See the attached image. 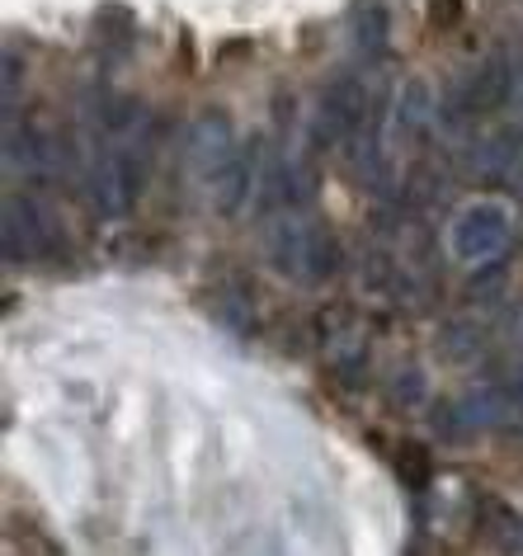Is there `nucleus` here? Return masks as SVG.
I'll return each instance as SVG.
<instances>
[{
    "label": "nucleus",
    "mask_w": 523,
    "mask_h": 556,
    "mask_svg": "<svg viewBox=\"0 0 523 556\" xmlns=\"http://www.w3.org/2000/svg\"><path fill=\"white\" fill-rule=\"evenodd\" d=\"M255 179H259V142H245V147L237 151V161H231L227 170L213 179V203H217V213H222V217H237L241 207L251 203Z\"/></svg>",
    "instance_id": "7"
},
{
    "label": "nucleus",
    "mask_w": 523,
    "mask_h": 556,
    "mask_svg": "<svg viewBox=\"0 0 523 556\" xmlns=\"http://www.w3.org/2000/svg\"><path fill=\"white\" fill-rule=\"evenodd\" d=\"M434 118H438V104H434L430 86H424L420 76H410L401 86V94H396V132H401L406 142H416V137L430 132Z\"/></svg>",
    "instance_id": "10"
},
{
    "label": "nucleus",
    "mask_w": 523,
    "mask_h": 556,
    "mask_svg": "<svg viewBox=\"0 0 523 556\" xmlns=\"http://www.w3.org/2000/svg\"><path fill=\"white\" fill-rule=\"evenodd\" d=\"M509 185H514V189H519V199H523V165H519V175L509 179Z\"/></svg>",
    "instance_id": "19"
},
{
    "label": "nucleus",
    "mask_w": 523,
    "mask_h": 556,
    "mask_svg": "<svg viewBox=\"0 0 523 556\" xmlns=\"http://www.w3.org/2000/svg\"><path fill=\"white\" fill-rule=\"evenodd\" d=\"M94 38L104 43V52L123 58V52L137 43V15L128 5H100L94 10Z\"/></svg>",
    "instance_id": "11"
},
{
    "label": "nucleus",
    "mask_w": 523,
    "mask_h": 556,
    "mask_svg": "<svg viewBox=\"0 0 523 556\" xmlns=\"http://www.w3.org/2000/svg\"><path fill=\"white\" fill-rule=\"evenodd\" d=\"M20 80H24V62L15 58V52H5V62H0V94H5V109L15 104Z\"/></svg>",
    "instance_id": "15"
},
{
    "label": "nucleus",
    "mask_w": 523,
    "mask_h": 556,
    "mask_svg": "<svg viewBox=\"0 0 523 556\" xmlns=\"http://www.w3.org/2000/svg\"><path fill=\"white\" fill-rule=\"evenodd\" d=\"M396 471L406 477V485H424V477H430V453H424L420 443H406V448L396 453Z\"/></svg>",
    "instance_id": "14"
},
{
    "label": "nucleus",
    "mask_w": 523,
    "mask_h": 556,
    "mask_svg": "<svg viewBox=\"0 0 523 556\" xmlns=\"http://www.w3.org/2000/svg\"><path fill=\"white\" fill-rule=\"evenodd\" d=\"M0 241H5V260H38L58 245V227L29 193H10L0 213Z\"/></svg>",
    "instance_id": "5"
},
{
    "label": "nucleus",
    "mask_w": 523,
    "mask_h": 556,
    "mask_svg": "<svg viewBox=\"0 0 523 556\" xmlns=\"http://www.w3.org/2000/svg\"><path fill=\"white\" fill-rule=\"evenodd\" d=\"M349 43L359 58H382L392 43V10L387 0H349Z\"/></svg>",
    "instance_id": "8"
},
{
    "label": "nucleus",
    "mask_w": 523,
    "mask_h": 556,
    "mask_svg": "<svg viewBox=\"0 0 523 556\" xmlns=\"http://www.w3.org/2000/svg\"><path fill=\"white\" fill-rule=\"evenodd\" d=\"M373 109L378 100H368V86L354 72H340L321 86V100H316V114H311V147L316 151H330L340 142H359L373 123Z\"/></svg>",
    "instance_id": "1"
},
{
    "label": "nucleus",
    "mask_w": 523,
    "mask_h": 556,
    "mask_svg": "<svg viewBox=\"0 0 523 556\" xmlns=\"http://www.w3.org/2000/svg\"><path fill=\"white\" fill-rule=\"evenodd\" d=\"M509 410H514V396H509L505 387H476V392H467V396L438 401L430 410V429L444 443H462V439L481 434V429H500L509 420Z\"/></svg>",
    "instance_id": "2"
},
{
    "label": "nucleus",
    "mask_w": 523,
    "mask_h": 556,
    "mask_svg": "<svg viewBox=\"0 0 523 556\" xmlns=\"http://www.w3.org/2000/svg\"><path fill=\"white\" fill-rule=\"evenodd\" d=\"M430 24L434 29H458L462 24V0H430Z\"/></svg>",
    "instance_id": "16"
},
{
    "label": "nucleus",
    "mask_w": 523,
    "mask_h": 556,
    "mask_svg": "<svg viewBox=\"0 0 523 556\" xmlns=\"http://www.w3.org/2000/svg\"><path fill=\"white\" fill-rule=\"evenodd\" d=\"M505 245H509V213L500 203L462 207L448 227V250L462 264H500Z\"/></svg>",
    "instance_id": "4"
},
{
    "label": "nucleus",
    "mask_w": 523,
    "mask_h": 556,
    "mask_svg": "<svg viewBox=\"0 0 523 556\" xmlns=\"http://www.w3.org/2000/svg\"><path fill=\"white\" fill-rule=\"evenodd\" d=\"M472 165L486 179H514L523 165V128H500L472 147Z\"/></svg>",
    "instance_id": "9"
},
{
    "label": "nucleus",
    "mask_w": 523,
    "mask_h": 556,
    "mask_svg": "<svg viewBox=\"0 0 523 556\" xmlns=\"http://www.w3.org/2000/svg\"><path fill=\"white\" fill-rule=\"evenodd\" d=\"M481 344H486V336H481V326H476V321H452V326L444 330V340H438V350L462 364V358L481 354Z\"/></svg>",
    "instance_id": "12"
},
{
    "label": "nucleus",
    "mask_w": 523,
    "mask_h": 556,
    "mask_svg": "<svg viewBox=\"0 0 523 556\" xmlns=\"http://www.w3.org/2000/svg\"><path fill=\"white\" fill-rule=\"evenodd\" d=\"M392 396L401 401V406H410V401H420V396H424L420 372H401V382H392Z\"/></svg>",
    "instance_id": "17"
},
{
    "label": "nucleus",
    "mask_w": 523,
    "mask_h": 556,
    "mask_svg": "<svg viewBox=\"0 0 523 556\" xmlns=\"http://www.w3.org/2000/svg\"><path fill=\"white\" fill-rule=\"evenodd\" d=\"M237 128H231V114L227 109H203V114L189 123V165L208 179L222 175L231 161H237Z\"/></svg>",
    "instance_id": "6"
},
{
    "label": "nucleus",
    "mask_w": 523,
    "mask_h": 556,
    "mask_svg": "<svg viewBox=\"0 0 523 556\" xmlns=\"http://www.w3.org/2000/svg\"><path fill=\"white\" fill-rule=\"evenodd\" d=\"M514 90H519L514 58H509V52H490V58H481L472 72H462L452 80L444 100L458 104L467 118H486V114H500V109L514 100Z\"/></svg>",
    "instance_id": "3"
},
{
    "label": "nucleus",
    "mask_w": 523,
    "mask_h": 556,
    "mask_svg": "<svg viewBox=\"0 0 523 556\" xmlns=\"http://www.w3.org/2000/svg\"><path fill=\"white\" fill-rule=\"evenodd\" d=\"M406 199L410 203H438V199H444V179H438V170H430V165H416V170L406 175Z\"/></svg>",
    "instance_id": "13"
},
{
    "label": "nucleus",
    "mask_w": 523,
    "mask_h": 556,
    "mask_svg": "<svg viewBox=\"0 0 523 556\" xmlns=\"http://www.w3.org/2000/svg\"><path fill=\"white\" fill-rule=\"evenodd\" d=\"M505 392H509V396H514V410L523 415V364L514 368V378H509V387H505Z\"/></svg>",
    "instance_id": "18"
}]
</instances>
